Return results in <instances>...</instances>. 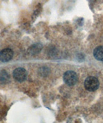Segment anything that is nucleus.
Returning a JSON list of instances; mask_svg holds the SVG:
<instances>
[{
    "instance_id": "1",
    "label": "nucleus",
    "mask_w": 103,
    "mask_h": 123,
    "mask_svg": "<svg viewBox=\"0 0 103 123\" xmlns=\"http://www.w3.org/2000/svg\"><path fill=\"white\" fill-rule=\"evenodd\" d=\"M84 87L88 91H96L99 87V81L94 76H88L84 81Z\"/></svg>"
},
{
    "instance_id": "2",
    "label": "nucleus",
    "mask_w": 103,
    "mask_h": 123,
    "mask_svg": "<svg viewBox=\"0 0 103 123\" xmlns=\"http://www.w3.org/2000/svg\"><path fill=\"white\" fill-rule=\"evenodd\" d=\"M63 80L68 86H74L78 80V76L73 71H68L63 75Z\"/></svg>"
},
{
    "instance_id": "3",
    "label": "nucleus",
    "mask_w": 103,
    "mask_h": 123,
    "mask_svg": "<svg viewBox=\"0 0 103 123\" xmlns=\"http://www.w3.org/2000/svg\"><path fill=\"white\" fill-rule=\"evenodd\" d=\"M13 76H14L15 80H16L19 82H22L23 81L27 79V72L24 68H18L14 71Z\"/></svg>"
},
{
    "instance_id": "4",
    "label": "nucleus",
    "mask_w": 103,
    "mask_h": 123,
    "mask_svg": "<svg viewBox=\"0 0 103 123\" xmlns=\"http://www.w3.org/2000/svg\"><path fill=\"white\" fill-rule=\"evenodd\" d=\"M14 53L12 49H5L0 52V60L3 62L10 61L13 57Z\"/></svg>"
},
{
    "instance_id": "5",
    "label": "nucleus",
    "mask_w": 103,
    "mask_h": 123,
    "mask_svg": "<svg viewBox=\"0 0 103 123\" xmlns=\"http://www.w3.org/2000/svg\"><path fill=\"white\" fill-rule=\"evenodd\" d=\"M95 58L99 61H103V46L96 47L93 51Z\"/></svg>"
},
{
    "instance_id": "6",
    "label": "nucleus",
    "mask_w": 103,
    "mask_h": 123,
    "mask_svg": "<svg viewBox=\"0 0 103 123\" xmlns=\"http://www.w3.org/2000/svg\"><path fill=\"white\" fill-rule=\"evenodd\" d=\"M9 75L5 71L3 70L0 72V81L3 83L8 82L9 80Z\"/></svg>"
},
{
    "instance_id": "7",
    "label": "nucleus",
    "mask_w": 103,
    "mask_h": 123,
    "mask_svg": "<svg viewBox=\"0 0 103 123\" xmlns=\"http://www.w3.org/2000/svg\"><path fill=\"white\" fill-rule=\"evenodd\" d=\"M41 49V46L40 45H32V47H30V48L29 49L30 53H31V54L37 53L40 51Z\"/></svg>"
}]
</instances>
